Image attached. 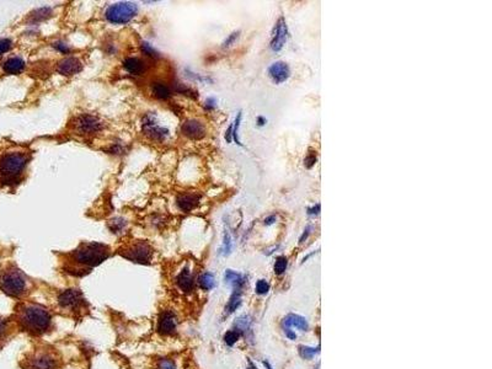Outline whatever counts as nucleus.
Masks as SVG:
<instances>
[{"mask_svg": "<svg viewBox=\"0 0 492 369\" xmlns=\"http://www.w3.org/2000/svg\"><path fill=\"white\" fill-rule=\"evenodd\" d=\"M51 315L44 308L35 304L22 305L17 311V324L22 330L32 333L41 335L46 332L51 326Z\"/></svg>", "mask_w": 492, "mask_h": 369, "instance_id": "f257e3e1", "label": "nucleus"}, {"mask_svg": "<svg viewBox=\"0 0 492 369\" xmlns=\"http://www.w3.org/2000/svg\"><path fill=\"white\" fill-rule=\"evenodd\" d=\"M108 258L107 246L98 243H86L83 244L79 249H76L73 253V260L76 263L83 266H94L100 265L103 261Z\"/></svg>", "mask_w": 492, "mask_h": 369, "instance_id": "f03ea898", "label": "nucleus"}, {"mask_svg": "<svg viewBox=\"0 0 492 369\" xmlns=\"http://www.w3.org/2000/svg\"><path fill=\"white\" fill-rule=\"evenodd\" d=\"M27 283L24 273L16 267H9L0 276V291L12 298H20L26 292Z\"/></svg>", "mask_w": 492, "mask_h": 369, "instance_id": "7ed1b4c3", "label": "nucleus"}, {"mask_svg": "<svg viewBox=\"0 0 492 369\" xmlns=\"http://www.w3.org/2000/svg\"><path fill=\"white\" fill-rule=\"evenodd\" d=\"M27 164V156L22 153H7L0 158V176L10 183L24 171Z\"/></svg>", "mask_w": 492, "mask_h": 369, "instance_id": "20e7f679", "label": "nucleus"}, {"mask_svg": "<svg viewBox=\"0 0 492 369\" xmlns=\"http://www.w3.org/2000/svg\"><path fill=\"white\" fill-rule=\"evenodd\" d=\"M137 14V6L132 2H117L106 10L105 17L111 24H127Z\"/></svg>", "mask_w": 492, "mask_h": 369, "instance_id": "39448f33", "label": "nucleus"}, {"mask_svg": "<svg viewBox=\"0 0 492 369\" xmlns=\"http://www.w3.org/2000/svg\"><path fill=\"white\" fill-rule=\"evenodd\" d=\"M58 304L67 311H81L85 306V299L79 289H66L58 295Z\"/></svg>", "mask_w": 492, "mask_h": 369, "instance_id": "423d86ee", "label": "nucleus"}, {"mask_svg": "<svg viewBox=\"0 0 492 369\" xmlns=\"http://www.w3.org/2000/svg\"><path fill=\"white\" fill-rule=\"evenodd\" d=\"M123 258L137 263H149L153 256V250L146 243H136L127 248L122 254Z\"/></svg>", "mask_w": 492, "mask_h": 369, "instance_id": "0eeeda50", "label": "nucleus"}, {"mask_svg": "<svg viewBox=\"0 0 492 369\" xmlns=\"http://www.w3.org/2000/svg\"><path fill=\"white\" fill-rule=\"evenodd\" d=\"M104 128V123L95 116L80 114L75 119V129L80 134H95Z\"/></svg>", "mask_w": 492, "mask_h": 369, "instance_id": "6e6552de", "label": "nucleus"}, {"mask_svg": "<svg viewBox=\"0 0 492 369\" xmlns=\"http://www.w3.org/2000/svg\"><path fill=\"white\" fill-rule=\"evenodd\" d=\"M56 357L49 352H38L35 353L32 357L26 360V369H57Z\"/></svg>", "mask_w": 492, "mask_h": 369, "instance_id": "1a4fd4ad", "label": "nucleus"}, {"mask_svg": "<svg viewBox=\"0 0 492 369\" xmlns=\"http://www.w3.org/2000/svg\"><path fill=\"white\" fill-rule=\"evenodd\" d=\"M288 37V29L285 20L283 17H280L278 21L276 22V26L273 29L272 41H271V48L275 52H280L281 49L284 47L285 41Z\"/></svg>", "mask_w": 492, "mask_h": 369, "instance_id": "9d476101", "label": "nucleus"}, {"mask_svg": "<svg viewBox=\"0 0 492 369\" xmlns=\"http://www.w3.org/2000/svg\"><path fill=\"white\" fill-rule=\"evenodd\" d=\"M177 329V318L173 311H163L158 320V331L164 336H170Z\"/></svg>", "mask_w": 492, "mask_h": 369, "instance_id": "9b49d317", "label": "nucleus"}, {"mask_svg": "<svg viewBox=\"0 0 492 369\" xmlns=\"http://www.w3.org/2000/svg\"><path fill=\"white\" fill-rule=\"evenodd\" d=\"M143 131L149 138L154 139V141H164L166 137L169 136V131L166 128H163V127L158 126V124L154 122L153 116L149 114V116L145 117L143 123Z\"/></svg>", "mask_w": 492, "mask_h": 369, "instance_id": "f8f14e48", "label": "nucleus"}, {"mask_svg": "<svg viewBox=\"0 0 492 369\" xmlns=\"http://www.w3.org/2000/svg\"><path fill=\"white\" fill-rule=\"evenodd\" d=\"M181 132L185 137L190 139H201L206 136V128L202 122L197 119H187L182 123Z\"/></svg>", "mask_w": 492, "mask_h": 369, "instance_id": "ddd939ff", "label": "nucleus"}, {"mask_svg": "<svg viewBox=\"0 0 492 369\" xmlns=\"http://www.w3.org/2000/svg\"><path fill=\"white\" fill-rule=\"evenodd\" d=\"M81 69H83V64L75 57H67V58L62 59L58 63V67H57L58 73L66 76L78 74Z\"/></svg>", "mask_w": 492, "mask_h": 369, "instance_id": "4468645a", "label": "nucleus"}, {"mask_svg": "<svg viewBox=\"0 0 492 369\" xmlns=\"http://www.w3.org/2000/svg\"><path fill=\"white\" fill-rule=\"evenodd\" d=\"M200 194L196 193H181L176 198V204L182 212H191L200 203Z\"/></svg>", "mask_w": 492, "mask_h": 369, "instance_id": "2eb2a0df", "label": "nucleus"}, {"mask_svg": "<svg viewBox=\"0 0 492 369\" xmlns=\"http://www.w3.org/2000/svg\"><path fill=\"white\" fill-rule=\"evenodd\" d=\"M268 74L275 83H283L289 76V67L284 62H276L268 68Z\"/></svg>", "mask_w": 492, "mask_h": 369, "instance_id": "dca6fc26", "label": "nucleus"}, {"mask_svg": "<svg viewBox=\"0 0 492 369\" xmlns=\"http://www.w3.org/2000/svg\"><path fill=\"white\" fill-rule=\"evenodd\" d=\"M2 69L6 74H10V75H16V74H20L24 72L25 69V61L20 57H11L7 61L4 62L2 64Z\"/></svg>", "mask_w": 492, "mask_h": 369, "instance_id": "f3484780", "label": "nucleus"}, {"mask_svg": "<svg viewBox=\"0 0 492 369\" xmlns=\"http://www.w3.org/2000/svg\"><path fill=\"white\" fill-rule=\"evenodd\" d=\"M176 284H177L178 288H180L181 291L185 292V293H190V292L192 291L193 278L188 268H183V270L180 272V275L176 277Z\"/></svg>", "mask_w": 492, "mask_h": 369, "instance_id": "a211bd4d", "label": "nucleus"}, {"mask_svg": "<svg viewBox=\"0 0 492 369\" xmlns=\"http://www.w3.org/2000/svg\"><path fill=\"white\" fill-rule=\"evenodd\" d=\"M123 68L128 73L133 74V75H141L145 71V66H144L143 62L139 58H134V57H129V58L124 59Z\"/></svg>", "mask_w": 492, "mask_h": 369, "instance_id": "6ab92c4d", "label": "nucleus"}, {"mask_svg": "<svg viewBox=\"0 0 492 369\" xmlns=\"http://www.w3.org/2000/svg\"><path fill=\"white\" fill-rule=\"evenodd\" d=\"M285 326L288 329L289 328H297L298 330L300 331H307L309 329V325H308V321L305 320V318L303 316L297 315V314H289L287 318L283 321Z\"/></svg>", "mask_w": 492, "mask_h": 369, "instance_id": "aec40b11", "label": "nucleus"}, {"mask_svg": "<svg viewBox=\"0 0 492 369\" xmlns=\"http://www.w3.org/2000/svg\"><path fill=\"white\" fill-rule=\"evenodd\" d=\"M151 92L159 100H168L171 97V89L169 88V85H166L165 83H161V81L153 84Z\"/></svg>", "mask_w": 492, "mask_h": 369, "instance_id": "412c9836", "label": "nucleus"}, {"mask_svg": "<svg viewBox=\"0 0 492 369\" xmlns=\"http://www.w3.org/2000/svg\"><path fill=\"white\" fill-rule=\"evenodd\" d=\"M225 281H227L228 283L233 284L234 289H242V287L244 286L245 282L240 273L234 272V271L232 270H228L227 272H225Z\"/></svg>", "mask_w": 492, "mask_h": 369, "instance_id": "4be33fe9", "label": "nucleus"}, {"mask_svg": "<svg viewBox=\"0 0 492 369\" xmlns=\"http://www.w3.org/2000/svg\"><path fill=\"white\" fill-rule=\"evenodd\" d=\"M242 304V289H234V293L230 296V300L227 305V314L233 313V311L237 310L238 308Z\"/></svg>", "mask_w": 492, "mask_h": 369, "instance_id": "5701e85b", "label": "nucleus"}, {"mask_svg": "<svg viewBox=\"0 0 492 369\" xmlns=\"http://www.w3.org/2000/svg\"><path fill=\"white\" fill-rule=\"evenodd\" d=\"M51 15H52L51 7H41V9H37L36 11L30 16V21H31L32 24L43 21V20H47L48 17H51Z\"/></svg>", "mask_w": 492, "mask_h": 369, "instance_id": "b1692460", "label": "nucleus"}, {"mask_svg": "<svg viewBox=\"0 0 492 369\" xmlns=\"http://www.w3.org/2000/svg\"><path fill=\"white\" fill-rule=\"evenodd\" d=\"M11 331V321L6 318L0 316V343L6 340Z\"/></svg>", "mask_w": 492, "mask_h": 369, "instance_id": "393cba45", "label": "nucleus"}, {"mask_svg": "<svg viewBox=\"0 0 492 369\" xmlns=\"http://www.w3.org/2000/svg\"><path fill=\"white\" fill-rule=\"evenodd\" d=\"M198 282H200L201 288L205 289V291H210V289H212L213 287L215 286L214 276L210 272L203 273V275L200 277V279H198Z\"/></svg>", "mask_w": 492, "mask_h": 369, "instance_id": "a878e982", "label": "nucleus"}, {"mask_svg": "<svg viewBox=\"0 0 492 369\" xmlns=\"http://www.w3.org/2000/svg\"><path fill=\"white\" fill-rule=\"evenodd\" d=\"M319 352V347H308V346H300L299 353L304 360H310Z\"/></svg>", "mask_w": 492, "mask_h": 369, "instance_id": "bb28decb", "label": "nucleus"}, {"mask_svg": "<svg viewBox=\"0 0 492 369\" xmlns=\"http://www.w3.org/2000/svg\"><path fill=\"white\" fill-rule=\"evenodd\" d=\"M108 226L112 230V233H121L123 230L124 226H126V221H123L122 218H116L112 219V221L108 223Z\"/></svg>", "mask_w": 492, "mask_h": 369, "instance_id": "cd10ccee", "label": "nucleus"}, {"mask_svg": "<svg viewBox=\"0 0 492 369\" xmlns=\"http://www.w3.org/2000/svg\"><path fill=\"white\" fill-rule=\"evenodd\" d=\"M287 265H288L287 258H285L284 256H280V258H277V260H276L275 272L277 273V275H282V273L285 271V268H287Z\"/></svg>", "mask_w": 492, "mask_h": 369, "instance_id": "c85d7f7f", "label": "nucleus"}, {"mask_svg": "<svg viewBox=\"0 0 492 369\" xmlns=\"http://www.w3.org/2000/svg\"><path fill=\"white\" fill-rule=\"evenodd\" d=\"M240 337V332L238 330H230L225 333L224 341L228 346H233Z\"/></svg>", "mask_w": 492, "mask_h": 369, "instance_id": "c756f323", "label": "nucleus"}, {"mask_svg": "<svg viewBox=\"0 0 492 369\" xmlns=\"http://www.w3.org/2000/svg\"><path fill=\"white\" fill-rule=\"evenodd\" d=\"M141 52H143L145 56L150 57V58H159V53L156 52V49H154V47H151V44H149L148 42H143L141 43Z\"/></svg>", "mask_w": 492, "mask_h": 369, "instance_id": "7c9ffc66", "label": "nucleus"}, {"mask_svg": "<svg viewBox=\"0 0 492 369\" xmlns=\"http://www.w3.org/2000/svg\"><path fill=\"white\" fill-rule=\"evenodd\" d=\"M268 291H270V284H268L265 279H260V281H257V283H256V293L262 295V294L267 293Z\"/></svg>", "mask_w": 492, "mask_h": 369, "instance_id": "2f4dec72", "label": "nucleus"}, {"mask_svg": "<svg viewBox=\"0 0 492 369\" xmlns=\"http://www.w3.org/2000/svg\"><path fill=\"white\" fill-rule=\"evenodd\" d=\"M11 46H12L11 39H9V38L0 39V56L4 53H6L7 51H10Z\"/></svg>", "mask_w": 492, "mask_h": 369, "instance_id": "473e14b6", "label": "nucleus"}, {"mask_svg": "<svg viewBox=\"0 0 492 369\" xmlns=\"http://www.w3.org/2000/svg\"><path fill=\"white\" fill-rule=\"evenodd\" d=\"M240 119H242V112H239L238 113V116H237V119H235V124H234V129H233V137H234V139H235V142H237L239 146H242V143H240V141H239V138H238V128H239V126H240Z\"/></svg>", "mask_w": 492, "mask_h": 369, "instance_id": "72a5a7b5", "label": "nucleus"}, {"mask_svg": "<svg viewBox=\"0 0 492 369\" xmlns=\"http://www.w3.org/2000/svg\"><path fill=\"white\" fill-rule=\"evenodd\" d=\"M158 369H176V366L171 360H161L158 365Z\"/></svg>", "mask_w": 492, "mask_h": 369, "instance_id": "f704fd0d", "label": "nucleus"}, {"mask_svg": "<svg viewBox=\"0 0 492 369\" xmlns=\"http://www.w3.org/2000/svg\"><path fill=\"white\" fill-rule=\"evenodd\" d=\"M315 161H316V154H315L314 151H310V153L308 154L307 158H305V166H307L308 169L313 168Z\"/></svg>", "mask_w": 492, "mask_h": 369, "instance_id": "c9c22d12", "label": "nucleus"}, {"mask_svg": "<svg viewBox=\"0 0 492 369\" xmlns=\"http://www.w3.org/2000/svg\"><path fill=\"white\" fill-rule=\"evenodd\" d=\"M53 47L57 49V51L62 52V53H68V52H69V47L67 46V44L64 43V42H61V41L54 42Z\"/></svg>", "mask_w": 492, "mask_h": 369, "instance_id": "e433bc0d", "label": "nucleus"}, {"mask_svg": "<svg viewBox=\"0 0 492 369\" xmlns=\"http://www.w3.org/2000/svg\"><path fill=\"white\" fill-rule=\"evenodd\" d=\"M238 36H239V32H234V34H232L229 37H228V39L224 42V44H223V46H224V47L230 46V44H232L233 42H234L235 39L238 38Z\"/></svg>", "mask_w": 492, "mask_h": 369, "instance_id": "4c0bfd02", "label": "nucleus"}, {"mask_svg": "<svg viewBox=\"0 0 492 369\" xmlns=\"http://www.w3.org/2000/svg\"><path fill=\"white\" fill-rule=\"evenodd\" d=\"M319 213H320V203H316L315 206L308 208V214H310V216H315V214Z\"/></svg>", "mask_w": 492, "mask_h": 369, "instance_id": "58836bf2", "label": "nucleus"}, {"mask_svg": "<svg viewBox=\"0 0 492 369\" xmlns=\"http://www.w3.org/2000/svg\"><path fill=\"white\" fill-rule=\"evenodd\" d=\"M284 331H285V335H287L288 337L290 338V340H295V338H297V335H295L294 332H292V330H290V329L285 328Z\"/></svg>", "mask_w": 492, "mask_h": 369, "instance_id": "ea45409f", "label": "nucleus"}, {"mask_svg": "<svg viewBox=\"0 0 492 369\" xmlns=\"http://www.w3.org/2000/svg\"><path fill=\"white\" fill-rule=\"evenodd\" d=\"M309 233H310V226H308L307 229L304 230V233H303V235H302V238H300V243H304V240L305 239L308 238V235H309Z\"/></svg>", "mask_w": 492, "mask_h": 369, "instance_id": "a19ab883", "label": "nucleus"}, {"mask_svg": "<svg viewBox=\"0 0 492 369\" xmlns=\"http://www.w3.org/2000/svg\"><path fill=\"white\" fill-rule=\"evenodd\" d=\"M214 106H215V100L208 99L207 102H206V107H207V109H213Z\"/></svg>", "mask_w": 492, "mask_h": 369, "instance_id": "79ce46f5", "label": "nucleus"}, {"mask_svg": "<svg viewBox=\"0 0 492 369\" xmlns=\"http://www.w3.org/2000/svg\"><path fill=\"white\" fill-rule=\"evenodd\" d=\"M275 221H276V216H271L265 219V224H267V225H271V224H273Z\"/></svg>", "mask_w": 492, "mask_h": 369, "instance_id": "37998d69", "label": "nucleus"}, {"mask_svg": "<svg viewBox=\"0 0 492 369\" xmlns=\"http://www.w3.org/2000/svg\"><path fill=\"white\" fill-rule=\"evenodd\" d=\"M257 122H258V126H263V124L266 123V119L263 118V117H258Z\"/></svg>", "mask_w": 492, "mask_h": 369, "instance_id": "c03bdc74", "label": "nucleus"}, {"mask_svg": "<svg viewBox=\"0 0 492 369\" xmlns=\"http://www.w3.org/2000/svg\"><path fill=\"white\" fill-rule=\"evenodd\" d=\"M263 365H265L266 369H272V367H271V366H270V363L266 362V361H263Z\"/></svg>", "mask_w": 492, "mask_h": 369, "instance_id": "a18cd8bd", "label": "nucleus"}, {"mask_svg": "<svg viewBox=\"0 0 492 369\" xmlns=\"http://www.w3.org/2000/svg\"><path fill=\"white\" fill-rule=\"evenodd\" d=\"M248 369H255V368H248Z\"/></svg>", "mask_w": 492, "mask_h": 369, "instance_id": "49530a36", "label": "nucleus"}]
</instances>
